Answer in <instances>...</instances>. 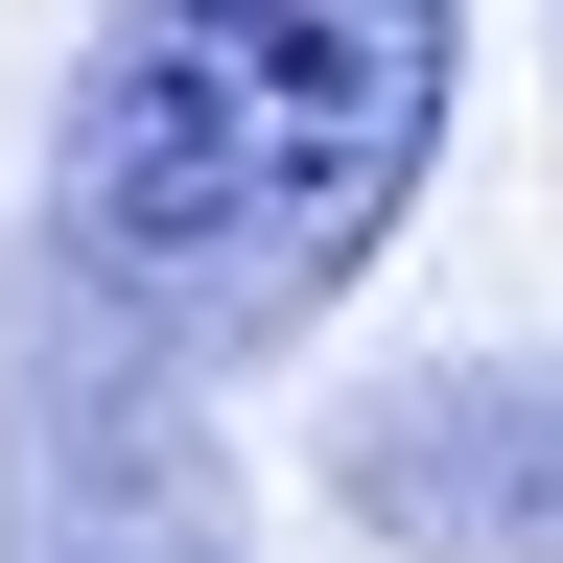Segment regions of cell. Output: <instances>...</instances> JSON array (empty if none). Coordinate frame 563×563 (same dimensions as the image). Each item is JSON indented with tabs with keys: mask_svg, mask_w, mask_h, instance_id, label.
I'll use <instances>...</instances> for the list:
<instances>
[{
	"mask_svg": "<svg viewBox=\"0 0 563 563\" xmlns=\"http://www.w3.org/2000/svg\"><path fill=\"white\" fill-rule=\"evenodd\" d=\"M446 95H470V0H95L24 258L188 376H258L399 258Z\"/></svg>",
	"mask_w": 563,
	"mask_h": 563,
	"instance_id": "6da1fadb",
	"label": "cell"
},
{
	"mask_svg": "<svg viewBox=\"0 0 563 563\" xmlns=\"http://www.w3.org/2000/svg\"><path fill=\"white\" fill-rule=\"evenodd\" d=\"M258 493L211 446V376L0 258V563H235Z\"/></svg>",
	"mask_w": 563,
	"mask_h": 563,
	"instance_id": "7a4b0ae2",
	"label": "cell"
},
{
	"mask_svg": "<svg viewBox=\"0 0 563 563\" xmlns=\"http://www.w3.org/2000/svg\"><path fill=\"white\" fill-rule=\"evenodd\" d=\"M329 517L376 563H563V352H446V376L352 399Z\"/></svg>",
	"mask_w": 563,
	"mask_h": 563,
	"instance_id": "3957f363",
	"label": "cell"
}]
</instances>
